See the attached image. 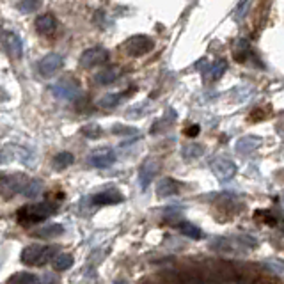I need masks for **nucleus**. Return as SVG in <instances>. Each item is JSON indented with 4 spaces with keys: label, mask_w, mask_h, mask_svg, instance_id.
<instances>
[{
    "label": "nucleus",
    "mask_w": 284,
    "mask_h": 284,
    "mask_svg": "<svg viewBox=\"0 0 284 284\" xmlns=\"http://www.w3.org/2000/svg\"><path fill=\"white\" fill-rule=\"evenodd\" d=\"M82 132H84V135L89 137V139H96V137H98L100 133H102V130H100L98 125H89V126H85V128L82 130Z\"/></svg>",
    "instance_id": "obj_27"
},
{
    "label": "nucleus",
    "mask_w": 284,
    "mask_h": 284,
    "mask_svg": "<svg viewBox=\"0 0 284 284\" xmlns=\"http://www.w3.org/2000/svg\"><path fill=\"white\" fill-rule=\"evenodd\" d=\"M62 55L59 54H48L46 57L41 59L39 62V73L43 75V77H52V75H55L59 69L62 68Z\"/></svg>",
    "instance_id": "obj_8"
},
{
    "label": "nucleus",
    "mask_w": 284,
    "mask_h": 284,
    "mask_svg": "<svg viewBox=\"0 0 284 284\" xmlns=\"http://www.w3.org/2000/svg\"><path fill=\"white\" fill-rule=\"evenodd\" d=\"M4 48L6 52L11 55V57L18 59L23 54V44H21V39L13 32H4Z\"/></svg>",
    "instance_id": "obj_9"
},
{
    "label": "nucleus",
    "mask_w": 284,
    "mask_h": 284,
    "mask_svg": "<svg viewBox=\"0 0 284 284\" xmlns=\"http://www.w3.org/2000/svg\"><path fill=\"white\" fill-rule=\"evenodd\" d=\"M179 231H181L183 234H186V236H190V238H201V231L197 229L196 226L188 224V222L179 224Z\"/></svg>",
    "instance_id": "obj_26"
},
{
    "label": "nucleus",
    "mask_w": 284,
    "mask_h": 284,
    "mask_svg": "<svg viewBox=\"0 0 284 284\" xmlns=\"http://www.w3.org/2000/svg\"><path fill=\"white\" fill-rule=\"evenodd\" d=\"M197 133H199V126H192L190 130H186V135H190V137L197 135Z\"/></svg>",
    "instance_id": "obj_29"
},
{
    "label": "nucleus",
    "mask_w": 284,
    "mask_h": 284,
    "mask_svg": "<svg viewBox=\"0 0 284 284\" xmlns=\"http://www.w3.org/2000/svg\"><path fill=\"white\" fill-rule=\"evenodd\" d=\"M36 29L41 36H54L55 31H57V20H55L52 14H41L36 20Z\"/></svg>",
    "instance_id": "obj_10"
},
{
    "label": "nucleus",
    "mask_w": 284,
    "mask_h": 284,
    "mask_svg": "<svg viewBox=\"0 0 284 284\" xmlns=\"http://www.w3.org/2000/svg\"><path fill=\"white\" fill-rule=\"evenodd\" d=\"M115 156L112 151H102V153H96V155L91 156V165L92 167H98V169H107L114 163Z\"/></svg>",
    "instance_id": "obj_12"
},
{
    "label": "nucleus",
    "mask_w": 284,
    "mask_h": 284,
    "mask_svg": "<svg viewBox=\"0 0 284 284\" xmlns=\"http://www.w3.org/2000/svg\"><path fill=\"white\" fill-rule=\"evenodd\" d=\"M257 146H259V140H257L256 137H244V139L238 140L236 149L240 153H244V155H247V153H250L254 148H257Z\"/></svg>",
    "instance_id": "obj_16"
},
{
    "label": "nucleus",
    "mask_w": 284,
    "mask_h": 284,
    "mask_svg": "<svg viewBox=\"0 0 284 284\" xmlns=\"http://www.w3.org/2000/svg\"><path fill=\"white\" fill-rule=\"evenodd\" d=\"M55 210H57V204L50 203V201H44V203H39V204H31V206L20 208L16 217H18V222L27 226V224L41 222L46 217H50Z\"/></svg>",
    "instance_id": "obj_1"
},
{
    "label": "nucleus",
    "mask_w": 284,
    "mask_h": 284,
    "mask_svg": "<svg viewBox=\"0 0 284 284\" xmlns=\"http://www.w3.org/2000/svg\"><path fill=\"white\" fill-rule=\"evenodd\" d=\"M226 68H227L226 61H217V62H213V64H211V69H210V78H211V80H219V78L224 75V71H226Z\"/></svg>",
    "instance_id": "obj_24"
},
{
    "label": "nucleus",
    "mask_w": 284,
    "mask_h": 284,
    "mask_svg": "<svg viewBox=\"0 0 284 284\" xmlns=\"http://www.w3.org/2000/svg\"><path fill=\"white\" fill-rule=\"evenodd\" d=\"M27 183L29 181L23 174H6V176H2L4 197H9V196H14V194H18V192H23Z\"/></svg>",
    "instance_id": "obj_3"
},
{
    "label": "nucleus",
    "mask_w": 284,
    "mask_h": 284,
    "mask_svg": "<svg viewBox=\"0 0 284 284\" xmlns=\"http://www.w3.org/2000/svg\"><path fill=\"white\" fill-rule=\"evenodd\" d=\"M62 226H59V224H54V226H46V227H43L41 231H37V233H34L36 236H39V238H55V236H59V234H62Z\"/></svg>",
    "instance_id": "obj_20"
},
{
    "label": "nucleus",
    "mask_w": 284,
    "mask_h": 284,
    "mask_svg": "<svg viewBox=\"0 0 284 284\" xmlns=\"http://www.w3.org/2000/svg\"><path fill=\"white\" fill-rule=\"evenodd\" d=\"M123 94H125V92H112V94H105L98 102V105L102 107V108H112V107H115L123 100Z\"/></svg>",
    "instance_id": "obj_19"
},
{
    "label": "nucleus",
    "mask_w": 284,
    "mask_h": 284,
    "mask_svg": "<svg viewBox=\"0 0 284 284\" xmlns=\"http://www.w3.org/2000/svg\"><path fill=\"white\" fill-rule=\"evenodd\" d=\"M245 7H247V2H244L242 6H238V9H236V18H242L245 14Z\"/></svg>",
    "instance_id": "obj_28"
},
{
    "label": "nucleus",
    "mask_w": 284,
    "mask_h": 284,
    "mask_svg": "<svg viewBox=\"0 0 284 284\" xmlns=\"http://www.w3.org/2000/svg\"><path fill=\"white\" fill-rule=\"evenodd\" d=\"M41 188H43V183L39 179H32V181L27 183V186L23 188V196L29 197V199H36L41 194Z\"/></svg>",
    "instance_id": "obj_18"
},
{
    "label": "nucleus",
    "mask_w": 284,
    "mask_h": 284,
    "mask_svg": "<svg viewBox=\"0 0 284 284\" xmlns=\"http://www.w3.org/2000/svg\"><path fill=\"white\" fill-rule=\"evenodd\" d=\"M11 284H37V275L31 274V272H20V274L13 275L9 279Z\"/></svg>",
    "instance_id": "obj_17"
},
{
    "label": "nucleus",
    "mask_w": 284,
    "mask_h": 284,
    "mask_svg": "<svg viewBox=\"0 0 284 284\" xmlns=\"http://www.w3.org/2000/svg\"><path fill=\"white\" fill-rule=\"evenodd\" d=\"M155 174H156V163L153 162V160H146L144 165L140 167V173H139V181H140L142 190L148 188L149 183L155 179Z\"/></svg>",
    "instance_id": "obj_11"
},
{
    "label": "nucleus",
    "mask_w": 284,
    "mask_h": 284,
    "mask_svg": "<svg viewBox=\"0 0 284 284\" xmlns=\"http://www.w3.org/2000/svg\"><path fill=\"white\" fill-rule=\"evenodd\" d=\"M119 77V71L115 68H107V69H102L98 75L94 77L96 84H102V85H107V84H112V82H115Z\"/></svg>",
    "instance_id": "obj_15"
},
{
    "label": "nucleus",
    "mask_w": 284,
    "mask_h": 284,
    "mask_svg": "<svg viewBox=\"0 0 284 284\" xmlns=\"http://www.w3.org/2000/svg\"><path fill=\"white\" fill-rule=\"evenodd\" d=\"M54 94L61 100H75L78 94H80V89L75 84L73 80H61L52 87Z\"/></svg>",
    "instance_id": "obj_6"
},
{
    "label": "nucleus",
    "mask_w": 284,
    "mask_h": 284,
    "mask_svg": "<svg viewBox=\"0 0 284 284\" xmlns=\"http://www.w3.org/2000/svg\"><path fill=\"white\" fill-rule=\"evenodd\" d=\"M211 171L215 173L217 178L226 181V179L234 176V173H236V165L227 158H217L211 162Z\"/></svg>",
    "instance_id": "obj_7"
},
{
    "label": "nucleus",
    "mask_w": 284,
    "mask_h": 284,
    "mask_svg": "<svg viewBox=\"0 0 284 284\" xmlns=\"http://www.w3.org/2000/svg\"><path fill=\"white\" fill-rule=\"evenodd\" d=\"M185 158H197V156H201L203 155V148L201 146H197V144H190V146H185L183 148V153H181Z\"/></svg>",
    "instance_id": "obj_25"
},
{
    "label": "nucleus",
    "mask_w": 284,
    "mask_h": 284,
    "mask_svg": "<svg viewBox=\"0 0 284 284\" xmlns=\"http://www.w3.org/2000/svg\"><path fill=\"white\" fill-rule=\"evenodd\" d=\"M114 132H123V133H137V130H133V128H114Z\"/></svg>",
    "instance_id": "obj_30"
},
{
    "label": "nucleus",
    "mask_w": 284,
    "mask_h": 284,
    "mask_svg": "<svg viewBox=\"0 0 284 284\" xmlns=\"http://www.w3.org/2000/svg\"><path fill=\"white\" fill-rule=\"evenodd\" d=\"M41 2L43 0H20L18 2V11L21 13H34L41 7Z\"/></svg>",
    "instance_id": "obj_22"
},
{
    "label": "nucleus",
    "mask_w": 284,
    "mask_h": 284,
    "mask_svg": "<svg viewBox=\"0 0 284 284\" xmlns=\"http://www.w3.org/2000/svg\"><path fill=\"white\" fill-rule=\"evenodd\" d=\"M179 186L178 183L174 181V179H162V181L158 183V186H156V192H158L160 197H169V196H174V194H178Z\"/></svg>",
    "instance_id": "obj_14"
},
{
    "label": "nucleus",
    "mask_w": 284,
    "mask_h": 284,
    "mask_svg": "<svg viewBox=\"0 0 284 284\" xmlns=\"http://www.w3.org/2000/svg\"><path fill=\"white\" fill-rule=\"evenodd\" d=\"M114 284H126V282H125V281H115Z\"/></svg>",
    "instance_id": "obj_31"
},
{
    "label": "nucleus",
    "mask_w": 284,
    "mask_h": 284,
    "mask_svg": "<svg viewBox=\"0 0 284 284\" xmlns=\"http://www.w3.org/2000/svg\"><path fill=\"white\" fill-rule=\"evenodd\" d=\"M123 196L117 192V190H107V192H102L98 196H94L92 203L94 204H115V203H121Z\"/></svg>",
    "instance_id": "obj_13"
},
{
    "label": "nucleus",
    "mask_w": 284,
    "mask_h": 284,
    "mask_svg": "<svg viewBox=\"0 0 284 284\" xmlns=\"http://www.w3.org/2000/svg\"><path fill=\"white\" fill-rule=\"evenodd\" d=\"M73 265V256L71 254H59L57 257L54 259V267L55 270H68V268Z\"/></svg>",
    "instance_id": "obj_21"
},
{
    "label": "nucleus",
    "mask_w": 284,
    "mask_h": 284,
    "mask_svg": "<svg viewBox=\"0 0 284 284\" xmlns=\"http://www.w3.org/2000/svg\"><path fill=\"white\" fill-rule=\"evenodd\" d=\"M153 41L149 39V37L146 36H135L132 37L130 41H126L125 44H123V48H125L126 52H128L130 55H135V57H139V55H144L148 54V52L153 50Z\"/></svg>",
    "instance_id": "obj_4"
},
{
    "label": "nucleus",
    "mask_w": 284,
    "mask_h": 284,
    "mask_svg": "<svg viewBox=\"0 0 284 284\" xmlns=\"http://www.w3.org/2000/svg\"><path fill=\"white\" fill-rule=\"evenodd\" d=\"M108 61V54L102 48H91V50L84 52L80 59V64L84 68H96V66H102Z\"/></svg>",
    "instance_id": "obj_5"
},
{
    "label": "nucleus",
    "mask_w": 284,
    "mask_h": 284,
    "mask_svg": "<svg viewBox=\"0 0 284 284\" xmlns=\"http://www.w3.org/2000/svg\"><path fill=\"white\" fill-rule=\"evenodd\" d=\"M71 163H73V155L71 153H59L57 156L54 158V165L57 167V169H66V167H69Z\"/></svg>",
    "instance_id": "obj_23"
},
{
    "label": "nucleus",
    "mask_w": 284,
    "mask_h": 284,
    "mask_svg": "<svg viewBox=\"0 0 284 284\" xmlns=\"http://www.w3.org/2000/svg\"><path fill=\"white\" fill-rule=\"evenodd\" d=\"M55 252H57V249L52 247V245L34 244V245H29L27 249H23V252H21V261L27 265H44V263H48L52 257H55Z\"/></svg>",
    "instance_id": "obj_2"
}]
</instances>
